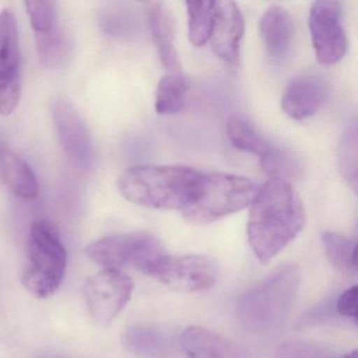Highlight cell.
<instances>
[{
    "label": "cell",
    "instance_id": "14",
    "mask_svg": "<svg viewBox=\"0 0 358 358\" xmlns=\"http://www.w3.org/2000/svg\"><path fill=\"white\" fill-rule=\"evenodd\" d=\"M259 33L268 57L273 64H284L290 57L294 43V24L289 12L272 6L262 16Z\"/></svg>",
    "mask_w": 358,
    "mask_h": 358
},
{
    "label": "cell",
    "instance_id": "3",
    "mask_svg": "<svg viewBox=\"0 0 358 358\" xmlns=\"http://www.w3.org/2000/svg\"><path fill=\"white\" fill-rule=\"evenodd\" d=\"M299 280V267L287 265L249 289L236 305L242 326L255 333L272 332L280 328L294 303Z\"/></svg>",
    "mask_w": 358,
    "mask_h": 358
},
{
    "label": "cell",
    "instance_id": "10",
    "mask_svg": "<svg viewBox=\"0 0 358 358\" xmlns=\"http://www.w3.org/2000/svg\"><path fill=\"white\" fill-rule=\"evenodd\" d=\"M134 284L121 270L103 269L87 280L85 303L92 317L100 324H110L131 301Z\"/></svg>",
    "mask_w": 358,
    "mask_h": 358
},
{
    "label": "cell",
    "instance_id": "1",
    "mask_svg": "<svg viewBox=\"0 0 358 358\" xmlns=\"http://www.w3.org/2000/svg\"><path fill=\"white\" fill-rule=\"evenodd\" d=\"M247 236L255 257L269 263L303 230L306 213L290 182L270 178L250 204Z\"/></svg>",
    "mask_w": 358,
    "mask_h": 358
},
{
    "label": "cell",
    "instance_id": "16",
    "mask_svg": "<svg viewBox=\"0 0 358 358\" xmlns=\"http://www.w3.org/2000/svg\"><path fill=\"white\" fill-rule=\"evenodd\" d=\"M181 345L189 358H245L238 345L203 327H188L181 335Z\"/></svg>",
    "mask_w": 358,
    "mask_h": 358
},
{
    "label": "cell",
    "instance_id": "7",
    "mask_svg": "<svg viewBox=\"0 0 358 358\" xmlns=\"http://www.w3.org/2000/svg\"><path fill=\"white\" fill-rule=\"evenodd\" d=\"M148 276L180 292L194 293L213 288L219 268L205 255H169L165 253L150 268Z\"/></svg>",
    "mask_w": 358,
    "mask_h": 358
},
{
    "label": "cell",
    "instance_id": "27",
    "mask_svg": "<svg viewBox=\"0 0 358 358\" xmlns=\"http://www.w3.org/2000/svg\"><path fill=\"white\" fill-rule=\"evenodd\" d=\"M324 357V352L318 349L316 345L311 343H288L282 345L278 351V358H322Z\"/></svg>",
    "mask_w": 358,
    "mask_h": 358
},
{
    "label": "cell",
    "instance_id": "23",
    "mask_svg": "<svg viewBox=\"0 0 358 358\" xmlns=\"http://www.w3.org/2000/svg\"><path fill=\"white\" fill-rule=\"evenodd\" d=\"M357 124L350 122L341 136L338 150V166L341 176L351 186L357 189Z\"/></svg>",
    "mask_w": 358,
    "mask_h": 358
},
{
    "label": "cell",
    "instance_id": "11",
    "mask_svg": "<svg viewBox=\"0 0 358 358\" xmlns=\"http://www.w3.org/2000/svg\"><path fill=\"white\" fill-rule=\"evenodd\" d=\"M52 116L60 143L71 161L87 167L93 161V142L85 121L68 100L57 99L52 106Z\"/></svg>",
    "mask_w": 358,
    "mask_h": 358
},
{
    "label": "cell",
    "instance_id": "29",
    "mask_svg": "<svg viewBox=\"0 0 358 358\" xmlns=\"http://www.w3.org/2000/svg\"><path fill=\"white\" fill-rule=\"evenodd\" d=\"M338 358H358L357 350H353V351L349 352V353L345 354V355L341 356Z\"/></svg>",
    "mask_w": 358,
    "mask_h": 358
},
{
    "label": "cell",
    "instance_id": "19",
    "mask_svg": "<svg viewBox=\"0 0 358 358\" xmlns=\"http://www.w3.org/2000/svg\"><path fill=\"white\" fill-rule=\"evenodd\" d=\"M124 343L127 349L138 355L158 357L165 354L171 345L167 333L155 327H131L125 333Z\"/></svg>",
    "mask_w": 358,
    "mask_h": 358
},
{
    "label": "cell",
    "instance_id": "5",
    "mask_svg": "<svg viewBox=\"0 0 358 358\" xmlns=\"http://www.w3.org/2000/svg\"><path fill=\"white\" fill-rule=\"evenodd\" d=\"M257 192L255 184L242 176L204 173L200 194L182 213L190 223H213L246 208L252 202Z\"/></svg>",
    "mask_w": 358,
    "mask_h": 358
},
{
    "label": "cell",
    "instance_id": "2",
    "mask_svg": "<svg viewBox=\"0 0 358 358\" xmlns=\"http://www.w3.org/2000/svg\"><path fill=\"white\" fill-rule=\"evenodd\" d=\"M204 173L180 165H138L119 178L121 196L146 208L181 210L196 200Z\"/></svg>",
    "mask_w": 358,
    "mask_h": 358
},
{
    "label": "cell",
    "instance_id": "24",
    "mask_svg": "<svg viewBox=\"0 0 358 358\" xmlns=\"http://www.w3.org/2000/svg\"><path fill=\"white\" fill-rule=\"evenodd\" d=\"M261 166L267 175L276 179L296 178L301 171L299 159L290 150L274 146L271 152L261 160Z\"/></svg>",
    "mask_w": 358,
    "mask_h": 358
},
{
    "label": "cell",
    "instance_id": "26",
    "mask_svg": "<svg viewBox=\"0 0 358 358\" xmlns=\"http://www.w3.org/2000/svg\"><path fill=\"white\" fill-rule=\"evenodd\" d=\"M26 8L35 35L47 34L59 27L55 1L32 0L26 1Z\"/></svg>",
    "mask_w": 358,
    "mask_h": 358
},
{
    "label": "cell",
    "instance_id": "9",
    "mask_svg": "<svg viewBox=\"0 0 358 358\" xmlns=\"http://www.w3.org/2000/svg\"><path fill=\"white\" fill-rule=\"evenodd\" d=\"M309 29L314 52L320 64L333 66L345 57L348 38L338 1H315L310 9Z\"/></svg>",
    "mask_w": 358,
    "mask_h": 358
},
{
    "label": "cell",
    "instance_id": "25",
    "mask_svg": "<svg viewBox=\"0 0 358 358\" xmlns=\"http://www.w3.org/2000/svg\"><path fill=\"white\" fill-rule=\"evenodd\" d=\"M37 51L43 66L54 68L66 59L69 51L68 41L59 27L47 34L36 35Z\"/></svg>",
    "mask_w": 358,
    "mask_h": 358
},
{
    "label": "cell",
    "instance_id": "6",
    "mask_svg": "<svg viewBox=\"0 0 358 358\" xmlns=\"http://www.w3.org/2000/svg\"><path fill=\"white\" fill-rule=\"evenodd\" d=\"M85 253L104 269L131 267L148 275L152 266L166 252L152 234L131 232L95 241L87 247Z\"/></svg>",
    "mask_w": 358,
    "mask_h": 358
},
{
    "label": "cell",
    "instance_id": "21",
    "mask_svg": "<svg viewBox=\"0 0 358 358\" xmlns=\"http://www.w3.org/2000/svg\"><path fill=\"white\" fill-rule=\"evenodd\" d=\"M187 80L182 74H167L159 81L156 110L160 115H175L183 110L187 98Z\"/></svg>",
    "mask_w": 358,
    "mask_h": 358
},
{
    "label": "cell",
    "instance_id": "15",
    "mask_svg": "<svg viewBox=\"0 0 358 358\" xmlns=\"http://www.w3.org/2000/svg\"><path fill=\"white\" fill-rule=\"evenodd\" d=\"M148 24L152 43L158 52L161 64L169 74H182V66L173 41V24L169 11L162 3H146Z\"/></svg>",
    "mask_w": 358,
    "mask_h": 358
},
{
    "label": "cell",
    "instance_id": "17",
    "mask_svg": "<svg viewBox=\"0 0 358 358\" xmlns=\"http://www.w3.org/2000/svg\"><path fill=\"white\" fill-rule=\"evenodd\" d=\"M1 173L10 189L18 198L34 200L39 194V182L32 167L15 152L5 150L0 154Z\"/></svg>",
    "mask_w": 358,
    "mask_h": 358
},
{
    "label": "cell",
    "instance_id": "20",
    "mask_svg": "<svg viewBox=\"0 0 358 358\" xmlns=\"http://www.w3.org/2000/svg\"><path fill=\"white\" fill-rule=\"evenodd\" d=\"M324 253L338 271L349 275L357 273L356 243L345 234L327 231L322 236Z\"/></svg>",
    "mask_w": 358,
    "mask_h": 358
},
{
    "label": "cell",
    "instance_id": "22",
    "mask_svg": "<svg viewBox=\"0 0 358 358\" xmlns=\"http://www.w3.org/2000/svg\"><path fill=\"white\" fill-rule=\"evenodd\" d=\"M227 134L230 141L238 150L255 155L261 160L274 148L252 125L240 117L229 119Z\"/></svg>",
    "mask_w": 358,
    "mask_h": 358
},
{
    "label": "cell",
    "instance_id": "28",
    "mask_svg": "<svg viewBox=\"0 0 358 358\" xmlns=\"http://www.w3.org/2000/svg\"><path fill=\"white\" fill-rule=\"evenodd\" d=\"M337 313L343 317L357 320V286L351 287L343 291L336 301Z\"/></svg>",
    "mask_w": 358,
    "mask_h": 358
},
{
    "label": "cell",
    "instance_id": "18",
    "mask_svg": "<svg viewBox=\"0 0 358 358\" xmlns=\"http://www.w3.org/2000/svg\"><path fill=\"white\" fill-rule=\"evenodd\" d=\"M186 11L190 43L196 47H203L210 41L217 13V1H186Z\"/></svg>",
    "mask_w": 358,
    "mask_h": 358
},
{
    "label": "cell",
    "instance_id": "12",
    "mask_svg": "<svg viewBox=\"0 0 358 358\" xmlns=\"http://www.w3.org/2000/svg\"><path fill=\"white\" fill-rule=\"evenodd\" d=\"M245 24L242 12L234 1H217L215 26L210 36L211 49L217 57L230 64L240 60Z\"/></svg>",
    "mask_w": 358,
    "mask_h": 358
},
{
    "label": "cell",
    "instance_id": "8",
    "mask_svg": "<svg viewBox=\"0 0 358 358\" xmlns=\"http://www.w3.org/2000/svg\"><path fill=\"white\" fill-rule=\"evenodd\" d=\"M22 89V60L17 20L11 10L0 13V115L15 110Z\"/></svg>",
    "mask_w": 358,
    "mask_h": 358
},
{
    "label": "cell",
    "instance_id": "4",
    "mask_svg": "<svg viewBox=\"0 0 358 358\" xmlns=\"http://www.w3.org/2000/svg\"><path fill=\"white\" fill-rule=\"evenodd\" d=\"M68 253L57 228L47 220L33 223L22 270L24 288L38 299H48L64 280Z\"/></svg>",
    "mask_w": 358,
    "mask_h": 358
},
{
    "label": "cell",
    "instance_id": "13",
    "mask_svg": "<svg viewBox=\"0 0 358 358\" xmlns=\"http://www.w3.org/2000/svg\"><path fill=\"white\" fill-rule=\"evenodd\" d=\"M327 95L328 85L322 75L307 73L289 83L282 96V108L290 118L303 120L322 108Z\"/></svg>",
    "mask_w": 358,
    "mask_h": 358
}]
</instances>
